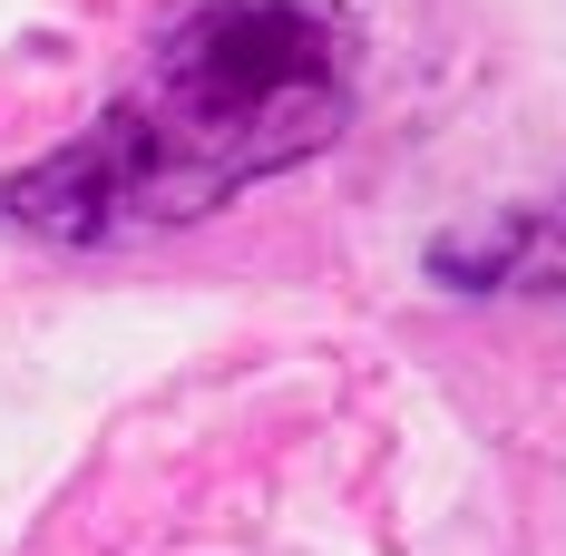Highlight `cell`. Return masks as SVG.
<instances>
[{
    "label": "cell",
    "instance_id": "2",
    "mask_svg": "<svg viewBox=\"0 0 566 556\" xmlns=\"http://www.w3.org/2000/svg\"><path fill=\"white\" fill-rule=\"evenodd\" d=\"M430 264L450 283H469V293H547V303H566V186L537 196V206L489 216L479 234L440 244Z\"/></svg>",
    "mask_w": 566,
    "mask_h": 556
},
{
    "label": "cell",
    "instance_id": "1",
    "mask_svg": "<svg viewBox=\"0 0 566 556\" xmlns=\"http://www.w3.org/2000/svg\"><path fill=\"white\" fill-rule=\"evenodd\" d=\"M361 59L313 0H206L167 20L108 108L40 167L0 176V224L98 254L234 206L264 176L313 167L352 127Z\"/></svg>",
    "mask_w": 566,
    "mask_h": 556
}]
</instances>
